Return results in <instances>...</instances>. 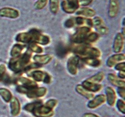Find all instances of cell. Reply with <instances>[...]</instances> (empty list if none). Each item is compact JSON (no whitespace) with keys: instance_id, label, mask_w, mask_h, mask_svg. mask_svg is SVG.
Returning a JSON list of instances; mask_svg holds the SVG:
<instances>
[{"instance_id":"cell-29","label":"cell","mask_w":125,"mask_h":117,"mask_svg":"<svg viewBox=\"0 0 125 117\" xmlns=\"http://www.w3.org/2000/svg\"><path fill=\"white\" fill-rule=\"evenodd\" d=\"M49 8L52 14H56L58 13L60 9V0H49Z\"/></svg>"},{"instance_id":"cell-19","label":"cell","mask_w":125,"mask_h":117,"mask_svg":"<svg viewBox=\"0 0 125 117\" xmlns=\"http://www.w3.org/2000/svg\"><path fill=\"white\" fill-rule=\"evenodd\" d=\"M77 16H82L86 18H94L96 15L95 10L89 7H81L76 12Z\"/></svg>"},{"instance_id":"cell-4","label":"cell","mask_w":125,"mask_h":117,"mask_svg":"<svg viewBox=\"0 0 125 117\" xmlns=\"http://www.w3.org/2000/svg\"><path fill=\"white\" fill-rule=\"evenodd\" d=\"M41 33V31L37 28H31L28 32H21L16 34L15 37V41L17 43L21 44H30L34 43L36 38Z\"/></svg>"},{"instance_id":"cell-17","label":"cell","mask_w":125,"mask_h":117,"mask_svg":"<svg viewBox=\"0 0 125 117\" xmlns=\"http://www.w3.org/2000/svg\"><path fill=\"white\" fill-rule=\"evenodd\" d=\"M119 10V0H109L108 4V16L111 18L117 16Z\"/></svg>"},{"instance_id":"cell-7","label":"cell","mask_w":125,"mask_h":117,"mask_svg":"<svg viewBox=\"0 0 125 117\" xmlns=\"http://www.w3.org/2000/svg\"><path fill=\"white\" fill-rule=\"evenodd\" d=\"M60 6L65 13L73 14L80 8V0H62Z\"/></svg>"},{"instance_id":"cell-25","label":"cell","mask_w":125,"mask_h":117,"mask_svg":"<svg viewBox=\"0 0 125 117\" xmlns=\"http://www.w3.org/2000/svg\"><path fill=\"white\" fill-rule=\"evenodd\" d=\"M104 73L103 72H100L96 73L95 74L91 76V77L86 79L87 81L91 82V83H97V84H101V83L104 80Z\"/></svg>"},{"instance_id":"cell-41","label":"cell","mask_w":125,"mask_h":117,"mask_svg":"<svg viewBox=\"0 0 125 117\" xmlns=\"http://www.w3.org/2000/svg\"><path fill=\"white\" fill-rule=\"evenodd\" d=\"M82 117H100V116L93 113H85L83 115Z\"/></svg>"},{"instance_id":"cell-23","label":"cell","mask_w":125,"mask_h":117,"mask_svg":"<svg viewBox=\"0 0 125 117\" xmlns=\"http://www.w3.org/2000/svg\"><path fill=\"white\" fill-rule=\"evenodd\" d=\"M75 90L76 91V93H78L79 95H80L81 96L84 97L86 99H87V100H91V99L94 96V94L93 93H91L90 91L86 90V89L81 85V84L77 85L76 86Z\"/></svg>"},{"instance_id":"cell-30","label":"cell","mask_w":125,"mask_h":117,"mask_svg":"<svg viewBox=\"0 0 125 117\" xmlns=\"http://www.w3.org/2000/svg\"><path fill=\"white\" fill-rule=\"evenodd\" d=\"M31 53H34L36 54H43L44 50L41 46L36 44L35 43H31L28 44V49Z\"/></svg>"},{"instance_id":"cell-14","label":"cell","mask_w":125,"mask_h":117,"mask_svg":"<svg viewBox=\"0 0 125 117\" xmlns=\"http://www.w3.org/2000/svg\"><path fill=\"white\" fill-rule=\"evenodd\" d=\"M16 83L17 84V85L22 86L25 88L28 91L30 89L38 86V85L36 82L31 80V78H28L24 76H20L18 78V79L16 80Z\"/></svg>"},{"instance_id":"cell-11","label":"cell","mask_w":125,"mask_h":117,"mask_svg":"<svg viewBox=\"0 0 125 117\" xmlns=\"http://www.w3.org/2000/svg\"><path fill=\"white\" fill-rule=\"evenodd\" d=\"M19 10L11 7H4L0 9V16L15 20L20 17Z\"/></svg>"},{"instance_id":"cell-12","label":"cell","mask_w":125,"mask_h":117,"mask_svg":"<svg viewBox=\"0 0 125 117\" xmlns=\"http://www.w3.org/2000/svg\"><path fill=\"white\" fill-rule=\"evenodd\" d=\"M106 102V97L104 94H100L94 96L91 100L88 101L87 106L88 108L94 110L101 106Z\"/></svg>"},{"instance_id":"cell-1","label":"cell","mask_w":125,"mask_h":117,"mask_svg":"<svg viewBox=\"0 0 125 117\" xmlns=\"http://www.w3.org/2000/svg\"><path fill=\"white\" fill-rule=\"evenodd\" d=\"M32 58V53L29 50L20 56L16 58H11L9 61L8 68L14 73H18L23 72L30 63Z\"/></svg>"},{"instance_id":"cell-9","label":"cell","mask_w":125,"mask_h":117,"mask_svg":"<svg viewBox=\"0 0 125 117\" xmlns=\"http://www.w3.org/2000/svg\"><path fill=\"white\" fill-rule=\"evenodd\" d=\"M79 63L80 58L77 56H72L68 58L66 63V68L71 75L76 76L78 74Z\"/></svg>"},{"instance_id":"cell-15","label":"cell","mask_w":125,"mask_h":117,"mask_svg":"<svg viewBox=\"0 0 125 117\" xmlns=\"http://www.w3.org/2000/svg\"><path fill=\"white\" fill-rule=\"evenodd\" d=\"M125 53H115L110 56L106 61V65L109 68L114 67L117 63L125 62Z\"/></svg>"},{"instance_id":"cell-40","label":"cell","mask_w":125,"mask_h":117,"mask_svg":"<svg viewBox=\"0 0 125 117\" xmlns=\"http://www.w3.org/2000/svg\"><path fill=\"white\" fill-rule=\"evenodd\" d=\"M94 0H80V5L82 7H86L89 6Z\"/></svg>"},{"instance_id":"cell-27","label":"cell","mask_w":125,"mask_h":117,"mask_svg":"<svg viewBox=\"0 0 125 117\" xmlns=\"http://www.w3.org/2000/svg\"><path fill=\"white\" fill-rule=\"evenodd\" d=\"M99 38H100V34H98L97 32H91L86 38L84 44L90 45L93 43H96L99 40Z\"/></svg>"},{"instance_id":"cell-34","label":"cell","mask_w":125,"mask_h":117,"mask_svg":"<svg viewBox=\"0 0 125 117\" xmlns=\"http://www.w3.org/2000/svg\"><path fill=\"white\" fill-rule=\"evenodd\" d=\"M116 108L118 111L121 113L122 114H125V100L123 99H118L116 101Z\"/></svg>"},{"instance_id":"cell-8","label":"cell","mask_w":125,"mask_h":117,"mask_svg":"<svg viewBox=\"0 0 125 117\" xmlns=\"http://www.w3.org/2000/svg\"><path fill=\"white\" fill-rule=\"evenodd\" d=\"M48 93V89L44 86L33 88L27 91L26 96L29 99H39L43 98Z\"/></svg>"},{"instance_id":"cell-3","label":"cell","mask_w":125,"mask_h":117,"mask_svg":"<svg viewBox=\"0 0 125 117\" xmlns=\"http://www.w3.org/2000/svg\"><path fill=\"white\" fill-rule=\"evenodd\" d=\"M76 56L80 58H100L101 52L98 48L85 44H78L73 50Z\"/></svg>"},{"instance_id":"cell-16","label":"cell","mask_w":125,"mask_h":117,"mask_svg":"<svg viewBox=\"0 0 125 117\" xmlns=\"http://www.w3.org/2000/svg\"><path fill=\"white\" fill-rule=\"evenodd\" d=\"M106 102L109 106H113L117 100V95L115 90L111 86H107L105 88Z\"/></svg>"},{"instance_id":"cell-35","label":"cell","mask_w":125,"mask_h":117,"mask_svg":"<svg viewBox=\"0 0 125 117\" xmlns=\"http://www.w3.org/2000/svg\"><path fill=\"white\" fill-rule=\"evenodd\" d=\"M64 27L68 29L74 27V26H75V23H74V17L70 18L67 19L65 21H64Z\"/></svg>"},{"instance_id":"cell-6","label":"cell","mask_w":125,"mask_h":117,"mask_svg":"<svg viewBox=\"0 0 125 117\" xmlns=\"http://www.w3.org/2000/svg\"><path fill=\"white\" fill-rule=\"evenodd\" d=\"M91 32V28L88 26H79L76 31L71 36V41L77 44H84L88 34Z\"/></svg>"},{"instance_id":"cell-2","label":"cell","mask_w":125,"mask_h":117,"mask_svg":"<svg viewBox=\"0 0 125 117\" xmlns=\"http://www.w3.org/2000/svg\"><path fill=\"white\" fill-rule=\"evenodd\" d=\"M58 104L56 99L51 98L45 103L43 101L33 110L31 113L35 117H53L54 115V109Z\"/></svg>"},{"instance_id":"cell-13","label":"cell","mask_w":125,"mask_h":117,"mask_svg":"<svg viewBox=\"0 0 125 117\" xmlns=\"http://www.w3.org/2000/svg\"><path fill=\"white\" fill-rule=\"evenodd\" d=\"M32 58L34 63L42 66L49 64L53 60V56L50 54H36L32 56Z\"/></svg>"},{"instance_id":"cell-22","label":"cell","mask_w":125,"mask_h":117,"mask_svg":"<svg viewBox=\"0 0 125 117\" xmlns=\"http://www.w3.org/2000/svg\"><path fill=\"white\" fill-rule=\"evenodd\" d=\"M25 44L21 43H16L13 46L11 50L10 51V56L11 58H16L20 56L24 53L26 48Z\"/></svg>"},{"instance_id":"cell-36","label":"cell","mask_w":125,"mask_h":117,"mask_svg":"<svg viewBox=\"0 0 125 117\" xmlns=\"http://www.w3.org/2000/svg\"><path fill=\"white\" fill-rule=\"evenodd\" d=\"M6 65L4 64H0V82L3 81L4 76L6 74Z\"/></svg>"},{"instance_id":"cell-39","label":"cell","mask_w":125,"mask_h":117,"mask_svg":"<svg viewBox=\"0 0 125 117\" xmlns=\"http://www.w3.org/2000/svg\"><path fill=\"white\" fill-rule=\"evenodd\" d=\"M117 93L121 99L125 100V87L117 88Z\"/></svg>"},{"instance_id":"cell-33","label":"cell","mask_w":125,"mask_h":117,"mask_svg":"<svg viewBox=\"0 0 125 117\" xmlns=\"http://www.w3.org/2000/svg\"><path fill=\"white\" fill-rule=\"evenodd\" d=\"M49 0H36L34 4V7L36 10H41L44 9L48 4Z\"/></svg>"},{"instance_id":"cell-38","label":"cell","mask_w":125,"mask_h":117,"mask_svg":"<svg viewBox=\"0 0 125 117\" xmlns=\"http://www.w3.org/2000/svg\"><path fill=\"white\" fill-rule=\"evenodd\" d=\"M97 33L98 34H107L109 33V28L107 27L106 25H104L102 27L96 30Z\"/></svg>"},{"instance_id":"cell-31","label":"cell","mask_w":125,"mask_h":117,"mask_svg":"<svg viewBox=\"0 0 125 117\" xmlns=\"http://www.w3.org/2000/svg\"><path fill=\"white\" fill-rule=\"evenodd\" d=\"M42 101L41 100H37V101H34L33 102H31V103H29L26 104L25 105L23 106V110L24 111L29 112V113H31L33 111V110L40 103H41Z\"/></svg>"},{"instance_id":"cell-26","label":"cell","mask_w":125,"mask_h":117,"mask_svg":"<svg viewBox=\"0 0 125 117\" xmlns=\"http://www.w3.org/2000/svg\"><path fill=\"white\" fill-rule=\"evenodd\" d=\"M0 96L6 103H10L13 97L11 92L6 88H0Z\"/></svg>"},{"instance_id":"cell-24","label":"cell","mask_w":125,"mask_h":117,"mask_svg":"<svg viewBox=\"0 0 125 117\" xmlns=\"http://www.w3.org/2000/svg\"><path fill=\"white\" fill-rule=\"evenodd\" d=\"M34 43L40 46H47L50 44L51 43V38H50V36L46 35V34H44L41 33L38 36Z\"/></svg>"},{"instance_id":"cell-28","label":"cell","mask_w":125,"mask_h":117,"mask_svg":"<svg viewBox=\"0 0 125 117\" xmlns=\"http://www.w3.org/2000/svg\"><path fill=\"white\" fill-rule=\"evenodd\" d=\"M82 60L84 64L93 68H98L101 64L100 58H84Z\"/></svg>"},{"instance_id":"cell-10","label":"cell","mask_w":125,"mask_h":117,"mask_svg":"<svg viewBox=\"0 0 125 117\" xmlns=\"http://www.w3.org/2000/svg\"><path fill=\"white\" fill-rule=\"evenodd\" d=\"M125 36L118 33L115 36L113 43V51L115 53H120L125 47Z\"/></svg>"},{"instance_id":"cell-20","label":"cell","mask_w":125,"mask_h":117,"mask_svg":"<svg viewBox=\"0 0 125 117\" xmlns=\"http://www.w3.org/2000/svg\"><path fill=\"white\" fill-rule=\"evenodd\" d=\"M81 85L88 91H90L91 93H98L99 91L102 90L103 86L101 84H97V83H94L87 81L86 80H84L81 83Z\"/></svg>"},{"instance_id":"cell-42","label":"cell","mask_w":125,"mask_h":117,"mask_svg":"<svg viewBox=\"0 0 125 117\" xmlns=\"http://www.w3.org/2000/svg\"><path fill=\"white\" fill-rule=\"evenodd\" d=\"M117 76H118L119 79H121V80H125V72H118Z\"/></svg>"},{"instance_id":"cell-32","label":"cell","mask_w":125,"mask_h":117,"mask_svg":"<svg viewBox=\"0 0 125 117\" xmlns=\"http://www.w3.org/2000/svg\"><path fill=\"white\" fill-rule=\"evenodd\" d=\"M93 20V27L97 30V29L100 28L101 26L105 25L104 21L100 16H94L93 18L92 19Z\"/></svg>"},{"instance_id":"cell-18","label":"cell","mask_w":125,"mask_h":117,"mask_svg":"<svg viewBox=\"0 0 125 117\" xmlns=\"http://www.w3.org/2000/svg\"><path fill=\"white\" fill-rule=\"evenodd\" d=\"M10 103L11 115L13 117H18L20 114L21 110V106L20 100L15 96H13Z\"/></svg>"},{"instance_id":"cell-21","label":"cell","mask_w":125,"mask_h":117,"mask_svg":"<svg viewBox=\"0 0 125 117\" xmlns=\"http://www.w3.org/2000/svg\"><path fill=\"white\" fill-rule=\"evenodd\" d=\"M107 79L110 83L117 88L125 87V80L119 79L116 74L112 73H109L107 76Z\"/></svg>"},{"instance_id":"cell-37","label":"cell","mask_w":125,"mask_h":117,"mask_svg":"<svg viewBox=\"0 0 125 117\" xmlns=\"http://www.w3.org/2000/svg\"><path fill=\"white\" fill-rule=\"evenodd\" d=\"M115 70L118 72H125V62L118 63L114 66Z\"/></svg>"},{"instance_id":"cell-5","label":"cell","mask_w":125,"mask_h":117,"mask_svg":"<svg viewBox=\"0 0 125 117\" xmlns=\"http://www.w3.org/2000/svg\"><path fill=\"white\" fill-rule=\"evenodd\" d=\"M28 73V76L35 82H43L44 84H50L52 82L53 78L51 74L43 70L36 69L31 70Z\"/></svg>"}]
</instances>
